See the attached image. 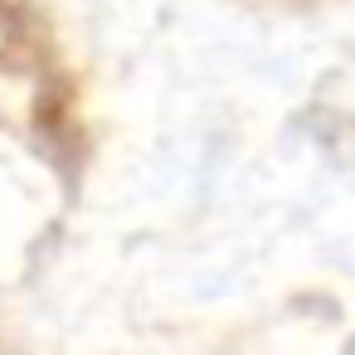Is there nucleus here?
Masks as SVG:
<instances>
[]
</instances>
